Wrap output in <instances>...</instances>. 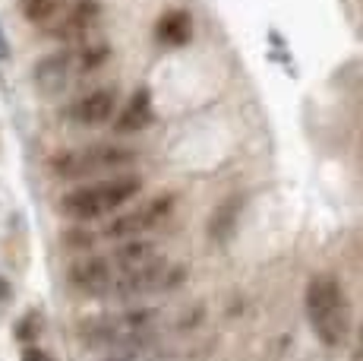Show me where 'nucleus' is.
<instances>
[{
	"label": "nucleus",
	"mask_w": 363,
	"mask_h": 361,
	"mask_svg": "<svg viewBox=\"0 0 363 361\" xmlns=\"http://www.w3.org/2000/svg\"><path fill=\"white\" fill-rule=\"evenodd\" d=\"M306 317L310 326L325 345H341L351 333V304L345 289L329 273H319L306 286Z\"/></svg>",
	"instance_id": "nucleus-1"
},
{
	"label": "nucleus",
	"mask_w": 363,
	"mask_h": 361,
	"mask_svg": "<svg viewBox=\"0 0 363 361\" xmlns=\"http://www.w3.org/2000/svg\"><path fill=\"white\" fill-rule=\"evenodd\" d=\"M139 190H143V180L139 178L117 175V178L95 180V184L76 187V190L64 193L60 210H64V216L76 219V222H92V219H101V216H108V212L121 210Z\"/></svg>",
	"instance_id": "nucleus-2"
},
{
	"label": "nucleus",
	"mask_w": 363,
	"mask_h": 361,
	"mask_svg": "<svg viewBox=\"0 0 363 361\" xmlns=\"http://www.w3.org/2000/svg\"><path fill=\"white\" fill-rule=\"evenodd\" d=\"M133 162H136V152L127 149V146L95 143V146H82V149L57 152V156L51 158V171L57 178L79 180V178L104 175V171H121Z\"/></svg>",
	"instance_id": "nucleus-3"
},
{
	"label": "nucleus",
	"mask_w": 363,
	"mask_h": 361,
	"mask_svg": "<svg viewBox=\"0 0 363 361\" xmlns=\"http://www.w3.org/2000/svg\"><path fill=\"white\" fill-rule=\"evenodd\" d=\"M184 282V266L167 260H155L143 269H133L114 279L108 298H143V295H155V291H167Z\"/></svg>",
	"instance_id": "nucleus-4"
},
{
	"label": "nucleus",
	"mask_w": 363,
	"mask_h": 361,
	"mask_svg": "<svg viewBox=\"0 0 363 361\" xmlns=\"http://www.w3.org/2000/svg\"><path fill=\"white\" fill-rule=\"evenodd\" d=\"M99 23H101L99 0H73V4L64 6V10L48 23V38L67 41V45H79V41L95 36Z\"/></svg>",
	"instance_id": "nucleus-5"
},
{
	"label": "nucleus",
	"mask_w": 363,
	"mask_h": 361,
	"mask_svg": "<svg viewBox=\"0 0 363 361\" xmlns=\"http://www.w3.org/2000/svg\"><path fill=\"white\" fill-rule=\"evenodd\" d=\"M171 212H174V193H158L149 203L136 206L133 212L117 216L104 228V235H108V238H139V235L152 232V228H158L162 222H167Z\"/></svg>",
	"instance_id": "nucleus-6"
},
{
	"label": "nucleus",
	"mask_w": 363,
	"mask_h": 361,
	"mask_svg": "<svg viewBox=\"0 0 363 361\" xmlns=\"http://www.w3.org/2000/svg\"><path fill=\"white\" fill-rule=\"evenodd\" d=\"M79 64H76V54L73 48H64V51H54V54H45V58L35 64L32 70V80L38 86L41 95L54 99V95L67 92L73 86V80H79Z\"/></svg>",
	"instance_id": "nucleus-7"
},
{
	"label": "nucleus",
	"mask_w": 363,
	"mask_h": 361,
	"mask_svg": "<svg viewBox=\"0 0 363 361\" xmlns=\"http://www.w3.org/2000/svg\"><path fill=\"white\" fill-rule=\"evenodd\" d=\"M117 114V86H99L69 102L67 117L79 127H101Z\"/></svg>",
	"instance_id": "nucleus-8"
},
{
	"label": "nucleus",
	"mask_w": 363,
	"mask_h": 361,
	"mask_svg": "<svg viewBox=\"0 0 363 361\" xmlns=\"http://www.w3.org/2000/svg\"><path fill=\"white\" fill-rule=\"evenodd\" d=\"M114 279H117V269L111 263V257H86V260H76L69 266V286L79 289L82 295L108 298Z\"/></svg>",
	"instance_id": "nucleus-9"
},
{
	"label": "nucleus",
	"mask_w": 363,
	"mask_h": 361,
	"mask_svg": "<svg viewBox=\"0 0 363 361\" xmlns=\"http://www.w3.org/2000/svg\"><path fill=\"white\" fill-rule=\"evenodd\" d=\"M155 117V105H152V92L145 86H139L136 92L123 102V108L117 111V121H114V130L117 134H139L145 130Z\"/></svg>",
	"instance_id": "nucleus-10"
},
{
	"label": "nucleus",
	"mask_w": 363,
	"mask_h": 361,
	"mask_svg": "<svg viewBox=\"0 0 363 361\" xmlns=\"http://www.w3.org/2000/svg\"><path fill=\"white\" fill-rule=\"evenodd\" d=\"M158 260V251L152 241H143V238H133L127 244H121L114 254H111V263H114L117 276L123 273H133V269H143L149 266V263Z\"/></svg>",
	"instance_id": "nucleus-11"
},
{
	"label": "nucleus",
	"mask_w": 363,
	"mask_h": 361,
	"mask_svg": "<svg viewBox=\"0 0 363 361\" xmlns=\"http://www.w3.org/2000/svg\"><path fill=\"white\" fill-rule=\"evenodd\" d=\"M155 38L167 48H180L193 38V19L186 10H167L155 23Z\"/></svg>",
	"instance_id": "nucleus-12"
},
{
	"label": "nucleus",
	"mask_w": 363,
	"mask_h": 361,
	"mask_svg": "<svg viewBox=\"0 0 363 361\" xmlns=\"http://www.w3.org/2000/svg\"><path fill=\"white\" fill-rule=\"evenodd\" d=\"M237 216H240V200L237 197L225 200V203L212 212V222H208V235H212V241H228L231 238V232L237 225Z\"/></svg>",
	"instance_id": "nucleus-13"
},
{
	"label": "nucleus",
	"mask_w": 363,
	"mask_h": 361,
	"mask_svg": "<svg viewBox=\"0 0 363 361\" xmlns=\"http://www.w3.org/2000/svg\"><path fill=\"white\" fill-rule=\"evenodd\" d=\"M19 10L23 16L35 26H48L60 10H64V0H19Z\"/></svg>",
	"instance_id": "nucleus-14"
},
{
	"label": "nucleus",
	"mask_w": 363,
	"mask_h": 361,
	"mask_svg": "<svg viewBox=\"0 0 363 361\" xmlns=\"http://www.w3.org/2000/svg\"><path fill=\"white\" fill-rule=\"evenodd\" d=\"M92 235L89 232H69L67 235V244H76V247H92Z\"/></svg>",
	"instance_id": "nucleus-15"
},
{
	"label": "nucleus",
	"mask_w": 363,
	"mask_h": 361,
	"mask_svg": "<svg viewBox=\"0 0 363 361\" xmlns=\"http://www.w3.org/2000/svg\"><path fill=\"white\" fill-rule=\"evenodd\" d=\"M4 60H10V41H6L4 26H0V64H4Z\"/></svg>",
	"instance_id": "nucleus-16"
},
{
	"label": "nucleus",
	"mask_w": 363,
	"mask_h": 361,
	"mask_svg": "<svg viewBox=\"0 0 363 361\" xmlns=\"http://www.w3.org/2000/svg\"><path fill=\"white\" fill-rule=\"evenodd\" d=\"M23 361H51V358H48L41 349H26L23 352Z\"/></svg>",
	"instance_id": "nucleus-17"
},
{
	"label": "nucleus",
	"mask_w": 363,
	"mask_h": 361,
	"mask_svg": "<svg viewBox=\"0 0 363 361\" xmlns=\"http://www.w3.org/2000/svg\"><path fill=\"white\" fill-rule=\"evenodd\" d=\"M354 361H363V326L357 333V343H354Z\"/></svg>",
	"instance_id": "nucleus-18"
},
{
	"label": "nucleus",
	"mask_w": 363,
	"mask_h": 361,
	"mask_svg": "<svg viewBox=\"0 0 363 361\" xmlns=\"http://www.w3.org/2000/svg\"><path fill=\"white\" fill-rule=\"evenodd\" d=\"M4 298H10V286H6V282L0 279V301H4Z\"/></svg>",
	"instance_id": "nucleus-19"
}]
</instances>
